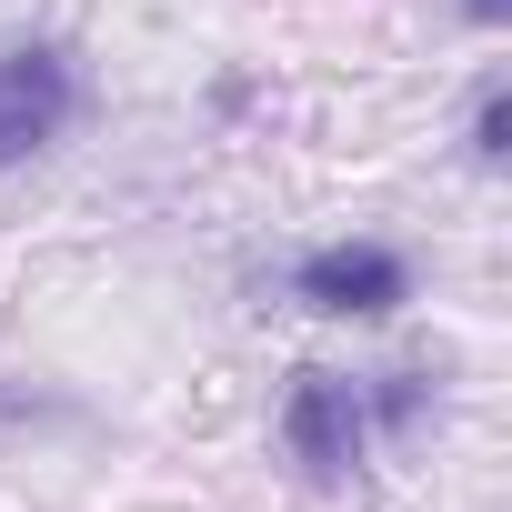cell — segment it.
<instances>
[{"label": "cell", "mask_w": 512, "mask_h": 512, "mask_svg": "<svg viewBox=\"0 0 512 512\" xmlns=\"http://www.w3.org/2000/svg\"><path fill=\"white\" fill-rule=\"evenodd\" d=\"M81 101L91 91H81V61L61 41H11V51H0V171H21L51 141H71Z\"/></svg>", "instance_id": "cell-1"}, {"label": "cell", "mask_w": 512, "mask_h": 512, "mask_svg": "<svg viewBox=\"0 0 512 512\" xmlns=\"http://www.w3.org/2000/svg\"><path fill=\"white\" fill-rule=\"evenodd\" d=\"M282 292L302 312H322V322H392L412 302V262H402L392 241H322V251L292 262Z\"/></svg>", "instance_id": "cell-2"}, {"label": "cell", "mask_w": 512, "mask_h": 512, "mask_svg": "<svg viewBox=\"0 0 512 512\" xmlns=\"http://www.w3.org/2000/svg\"><path fill=\"white\" fill-rule=\"evenodd\" d=\"M282 442H292V462H302L312 482H352V472H362V452H372L362 382H352V372L302 362V372H292V392H282Z\"/></svg>", "instance_id": "cell-3"}, {"label": "cell", "mask_w": 512, "mask_h": 512, "mask_svg": "<svg viewBox=\"0 0 512 512\" xmlns=\"http://www.w3.org/2000/svg\"><path fill=\"white\" fill-rule=\"evenodd\" d=\"M432 412H442L432 372H372V382H362V422H372V432H392V442H412Z\"/></svg>", "instance_id": "cell-4"}, {"label": "cell", "mask_w": 512, "mask_h": 512, "mask_svg": "<svg viewBox=\"0 0 512 512\" xmlns=\"http://www.w3.org/2000/svg\"><path fill=\"white\" fill-rule=\"evenodd\" d=\"M472 161H482V171H502V161H512V91H502V81L472 101Z\"/></svg>", "instance_id": "cell-5"}, {"label": "cell", "mask_w": 512, "mask_h": 512, "mask_svg": "<svg viewBox=\"0 0 512 512\" xmlns=\"http://www.w3.org/2000/svg\"><path fill=\"white\" fill-rule=\"evenodd\" d=\"M462 21H472V31H502V21H512V0H462Z\"/></svg>", "instance_id": "cell-6"}, {"label": "cell", "mask_w": 512, "mask_h": 512, "mask_svg": "<svg viewBox=\"0 0 512 512\" xmlns=\"http://www.w3.org/2000/svg\"><path fill=\"white\" fill-rule=\"evenodd\" d=\"M0 412H31V402H21V392H0Z\"/></svg>", "instance_id": "cell-7"}]
</instances>
